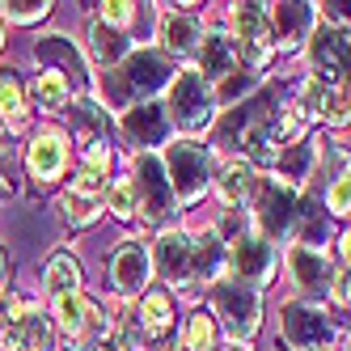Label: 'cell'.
<instances>
[{
	"instance_id": "cell-1",
	"label": "cell",
	"mask_w": 351,
	"mask_h": 351,
	"mask_svg": "<svg viewBox=\"0 0 351 351\" xmlns=\"http://www.w3.org/2000/svg\"><path fill=\"white\" fill-rule=\"evenodd\" d=\"M165 77H169V60L161 51H128V60L110 68V77H102V85L114 106H128L136 97L157 93L165 85Z\"/></svg>"
},
{
	"instance_id": "cell-2",
	"label": "cell",
	"mask_w": 351,
	"mask_h": 351,
	"mask_svg": "<svg viewBox=\"0 0 351 351\" xmlns=\"http://www.w3.org/2000/svg\"><path fill=\"white\" fill-rule=\"evenodd\" d=\"M212 114H216L212 85L199 77V72H182V77L169 85L165 119H173L182 132H199V128H208V123H212Z\"/></svg>"
},
{
	"instance_id": "cell-3",
	"label": "cell",
	"mask_w": 351,
	"mask_h": 351,
	"mask_svg": "<svg viewBox=\"0 0 351 351\" xmlns=\"http://www.w3.org/2000/svg\"><path fill=\"white\" fill-rule=\"evenodd\" d=\"M161 169H165V182H169L173 199H199L208 191V178H212V153L204 144H169Z\"/></svg>"
},
{
	"instance_id": "cell-4",
	"label": "cell",
	"mask_w": 351,
	"mask_h": 351,
	"mask_svg": "<svg viewBox=\"0 0 351 351\" xmlns=\"http://www.w3.org/2000/svg\"><path fill=\"white\" fill-rule=\"evenodd\" d=\"M212 309L220 313L224 330H229L233 339H250L258 330V288H250L241 280H224L212 288Z\"/></svg>"
},
{
	"instance_id": "cell-5",
	"label": "cell",
	"mask_w": 351,
	"mask_h": 351,
	"mask_svg": "<svg viewBox=\"0 0 351 351\" xmlns=\"http://www.w3.org/2000/svg\"><path fill=\"white\" fill-rule=\"evenodd\" d=\"M254 224H258V233L263 241H284L292 233V224H296V191L292 182H263L258 191V208H254Z\"/></svg>"
},
{
	"instance_id": "cell-6",
	"label": "cell",
	"mask_w": 351,
	"mask_h": 351,
	"mask_svg": "<svg viewBox=\"0 0 351 351\" xmlns=\"http://www.w3.org/2000/svg\"><path fill=\"white\" fill-rule=\"evenodd\" d=\"M132 195H136V212H144V220H165L173 212V191L165 182V169L153 153H140L136 157V182H132Z\"/></svg>"
},
{
	"instance_id": "cell-7",
	"label": "cell",
	"mask_w": 351,
	"mask_h": 351,
	"mask_svg": "<svg viewBox=\"0 0 351 351\" xmlns=\"http://www.w3.org/2000/svg\"><path fill=\"white\" fill-rule=\"evenodd\" d=\"M0 343L5 351H51V326L30 305H13L0 313Z\"/></svg>"
},
{
	"instance_id": "cell-8",
	"label": "cell",
	"mask_w": 351,
	"mask_h": 351,
	"mask_svg": "<svg viewBox=\"0 0 351 351\" xmlns=\"http://www.w3.org/2000/svg\"><path fill=\"white\" fill-rule=\"evenodd\" d=\"M284 339L292 343V351H322L335 339V326L322 309L292 300V305H284Z\"/></svg>"
},
{
	"instance_id": "cell-9",
	"label": "cell",
	"mask_w": 351,
	"mask_h": 351,
	"mask_svg": "<svg viewBox=\"0 0 351 351\" xmlns=\"http://www.w3.org/2000/svg\"><path fill=\"white\" fill-rule=\"evenodd\" d=\"M309 68L317 85L347 89V34L343 30H317L309 43Z\"/></svg>"
},
{
	"instance_id": "cell-10",
	"label": "cell",
	"mask_w": 351,
	"mask_h": 351,
	"mask_svg": "<svg viewBox=\"0 0 351 351\" xmlns=\"http://www.w3.org/2000/svg\"><path fill=\"white\" fill-rule=\"evenodd\" d=\"M229 267H233V275L241 284L254 288L275 271V250L263 237H254V233H237L233 245H229Z\"/></svg>"
},
{
	"instance_id": "cell-11",
	"label": "cell",
	"mask_w": 351,
	"mask_h": 351,
	"mask_svg": "<svg viewBox=\"0 0 351 351\" xmlns=\"http://www.w3.org/2000/svg\"><path fill=\"white\" fill-rule=\"evenodd\" d=\"M157 271L173 288H186L195 280V241L186 233H161L157 241Z\"/></svg>"
},
{
	"instance_id": "cell-12",
	"label": "cell",
	"mask_w": 351,
	"mask_h": 351,
	"mask_svg": "<svg viewBox=\"0 0 351 351\" xmlns=\"http://www.w3.org/2000/svg\"><path fill=\"white\" fill-rule=\"evenodd\" d=\"M56 326L68 335V343H85V339H106L102 330V313H97L89 300L77 292V296H64L56 300Z\"/></svg>"
},
{
	"instance_id": "cell-13",
	"label": "cell",
	"mask_w": 351,
	"mask_h": 351,
	"mask_svg": "<svg viewBox=\"0 0 351 351\" xmlns=\"http://www.w3.org/2000/svg\"><path fill=\"white\" fill-rule=\"evenodd\" d=\"M165 132H169V119H165V106H157V102H136L128 114H123V136H128L140 153L161 144Z\"/></svg>"
},
{
	"instance_id": "cell-14",
	"label": "cell",
	"mask_w": 351,
	"mask_h": 351,
	"mask_svg": "<svg viewBox=\"0 0 351 351\" xmlns=\"http://www.w3.org/2000/svg\"><path fill=\"white\" fill-rule=\"evenodd\" d=\"M110 284L123 292V296H132L148 284V250L140 241H123L114 250V258H110Z\"/></svg>"
},
{
	"instance_id": "cell-15",
	"label": "cell",
	"mask_w": 351,
	"mask_h": 351,
	"mask_svg": "<svg viewBox=\"0 0 351 351\" xmlns=\"http://www.w3.org/2000/svg\"><path fill=\"white\" fill-rule=\"evenodd\" d=\"M309 5H267V38H275V47H296L300 38H309Z\"/></svg>"
},
{
	"instance_id": "cell-16",
	"label": "cell",
	"mask_w": 351,
	"mask_h": 351,
	"mask_svg": "<svg viewBox=\"0 0 351 351\" xmlns=\"http://www.w3.org/2000/svg\"><path fill=\"white\" fill-rule=\"evenodd\" d=\"M26 165H30V173H34L38 182L60 178L64 165H68V144H64L60 136H38V140L30 144V153H26Z\"/></svg>"
},
{
	"instance_id": "cell-17",
	"label": "cell",
	"mask_w": 351,
	"mask_h": 351,
	"mask_svg": "<svg viewBox=\"0 0 351 351\" xmlns=\"http://www.w3.org/2000/svg\"><path fill=\"white\" fill-rule=\"evenodd\" d=\"M106 173H110V148H85V161L72 178V195L77 199H93V195H106Z\"/></svg>"
},
{
	"instance_id": "cell-18",
	"label": "cell",
	"mask_w": 351,
	"mask_h": 351,
	"mask_svg": "<svg viewBox=\"0 0 351 351\" xmlns=\"http://www.w3.org/2000/svg\"><path fill=\"white\" fill-rule=\"evenodd\" d=\"M288 267H292L296 288H300V292H309V296H317V292L326 288V280H330L322 250H309V245H296L292 254H288Z\"/></svg>"
},
{
	"instance_id": "cell-19",
	"label": "cell",
	"mask_w": 351,
	"mask_h": 351,
	"mask_svg": "<svg viewBox=\"0 0 351 351\" xmlns=\"http://www.w3.org/2000/svg\"><path fill=\"white\" fill-rule=\"evenodd\" d=\"M161 43L173 56H191L195 47L204 43V26H199V17H191V13H165L161 17Z\"/></svg>"
},
{
	"instance_id": "cell-20",
	"label": "cell",
	"mask_w": 351,
	"mask_h": 351,
	"mask_svg": "<svg viewBox=\"0 0 351 351\" xmlns=\"http://www.w3.org/2000/svg\"><path fill=\"white\" fill-rule=\"evenodd\" d=\"M237 64V43H229L224 34H208L204 47H199V77H208V81H224L233 72Z\"/></svg>"
},
{
	"instance_id": "cell-21",
	"label": "cell",
	"mask_w": 351,
	"mask_h": 351,
	"mask_svg": "<svg viewBox=\"0 0 351 351\" xmlns=\"http://www.w3.org/2000/svg\"><path fill=\"white\" fill-rule=\"evenodd\" d=\"M89 56L93 64H102V68H114L128 60V38H123V30L106 26V21H93V30H89Z\"/></svg>"
},
{
	"instance_id": "cell-22",
	"label": "cell",
	"mask_w": 351,
	"mask_h": 351,
	"mask_svg": "<svg viewBox=\"0 0 351 351\" xmlns=\"http://www.w3.org/2000/svg\"><path fill=\"white\" fill-rule=\"evenodd\" d=\"M216 191H220V199L229 208H237V204H245L250 195L258 191V178H254V165L250 161H233L229 169L220 173V182H216Z\"/></svg>"
},
{
	"instance_id": "cell-23",
	"label": "cell",
	"mask_w": 351,
	"mask_h": 351,
	"mask_svg": "<svg viewBox=\"0 0 351 351\" xmlns=\"http://www.w3.org/2000/svg\"><path fill=\"white\" fill-rule=\"evenodd\" d=\"M47 292H51L56 300H64V296H77L81 292V263L72 258V254H56L51 263H47Z\"/></svg>"
},
{
	"instance_id": "cell-24",
	"label": "cell",
	"mask_w": 351,
	"mask_h": 351,
	"mask_svg": "<svg viewBox=\"0 0 351 351\" xmlns=\"http://www.w3.org/2000/svg\"><path fill=\"white\" fill-rule=\"evenodd\" d=\"M72 128L85 140V148H102L106 144V110L97 102H77L72 106Z\"/></svg>"
},
{
	"instance_id": "cell-25",
	"label": "cell",
	"mask_w": 351,
	"mask_h": 351,
	"mask_svg": "<svg viewBox=\"0 0 351 351\" xmlns=\"http://www.w3.org/2000/svg\"><path fill=\"white\" fill-rule=\"evenodd\" d=\"M233 30L241 34V47L267 43V5H233Z\"/></svg>"
},
{
	"instance_id": "cell-26",
	"label": "cell",
	"mask_w": 351,
	"mask_h": 351,
	"mask_svg": "<svg viewBox=\"0 0 351 351\" xmlns=\"http://www.w3.org/2000/svg\"><path fill=\"white\" fill-rule=\"evenodd\" d=\"M305 106L326 114L330 123H347V89H326V85H309L305 89Z\"/></svg>"
},
{
	"instance_id": "cell-27",
	"label": "cell",
	"mask_w": 351,
	"mask_h": 351,
	"mask_svg": "<svg viewBox=\"0 0 351 351\" xmlns=\"http://www.w3.org/2000/svg\"><path fill=\"white\" fill-rule=\"evenodd\" d=\"M140 326H144L148 335H165L169 326H173V305H169L165 292H148V296H144V305H140Z\"/></svg>"
},
{
	"instance_id": "cell-28",
	"label": "cell",
	"mask_w": 351,
	"mask_h": 351,
	"mask_svg": "<svg viewBox=\"0 0 351 351\" xmlns=\"http://www.w3.org/2000/svg\"><path fill=\"white\" fill-rule=\"evenodd\" d=\"M72 97V85L60 77V72H43V77L34 81V102L38 110H64Z\"/></svg>"
},
{
	"instance_id": "cell-29",
	"label": "cell",
	"mask_w": 351,
	"mask_h": 351,
	"mask_svg": "<svg viewBox=\"0 0 351 351\" xmlns=\"http://www.w3.org/2000/svg\"><path fill=\"white\" fill-rule=\"evenodd\" d=\"M0 119H5L9 128H21V123H26L21 85H17V77H9V72H0Z\"/></svg>"
},
{
	"instance_id": "cell-30",
	"label": "cell",
	"mask_w": 351,
	"mask_h": 351,
	"mask_svg": "<svg viewBox=\"0 0 351 351\" xmlns=\"http://www.w3.org/2000/svg\"><path fill=\"white\" fill-rule=\"evenodd\" d=\"M34 56L38 60H56L64 72H60V77L68 81V77H81V64H77V51H72V47L64 43V38H43L38 47H34Z\"/></svg>"
},
{
	"instance_id": "cell-31",
	"label": "cell",
	"mask_w": 351,
	"mask_h": 351,
	"mask_svg": "<svg viewBox=\"0 0 351 351\" xmlns=\"http://www.w3.org/2000/svg\"><path fill=\"white\" fill-rule=\"evenodd\" d=\"M186 351H216V326L208 313H195L186 322Z\"/></svg>"
},
{
	"instance_id": "cell-32",
	"label": "cell",
	"mask_w": 351,
	"mask_h": 351,
	"mask_svg": "<svg viewBox=\"0 0 351 351\" xmlns=\"http://www.w3.org/2000/svg\"><path fill=\"white\" fill-rule=\"evenodd\" d=\"M220 271V237L208 233L195 241V275H216Z\"/></svg>"
},
{
	"instance_id": "cell-33",
	"label": "cell",
	"mask_w": 351,
	"mask_h": 351,
	"mask_svg": "<svg viewBox=\"0 0 351 351\" xmlns=\"http://www.w3.org/2000/svg\"><path fill=\"white\" fill-rule=\"evenodd\" d=\"M275 165H280V173H284V178H300V173H305V165H309V140L292 144L284 157H275Z\"/></svg>"
},
{
	"instance_id": "cell-34",
	"label": "cell",
	"mask_w": 351,
	"mask_h": 351,
	"mask_svg": "<svg viewBox=\"0 0 351 351\" xmlns=\"http://www.w3.org/2000/svg\"><path fill=\"white\" fill-rule=\"evenodd\" d=\"M0 9H5L0 17H9V21H43L47 13H51V5H43V0L38 5L34 0H9V5H0Z\"/></svg>"
},
{
	"instance_id": "cell-35",
	"label": "cell",
	"mask_w": 351,
	"mask_h": 351,
	"mask_svg": "<svg viewBox=\"0 0 351 351\" xmlns=\"http://www.w3.org/2000/svg\"><path fill=\"white\" fill-rule=\"evenodd\" d=\"M110 212H114L119 220L136 216V195H132V182H119V186H110Z\"/></svg>"
},
{
	"instance_id": "cell-36",
	"label": "cell",
	"mask_w": 351,
	"mask_h": 351,
	"mask_svg": "<svg viewBox=\"0 0 351 351\" xmlns=\"http://www.w3.org/2000/svg\"><path fill=\"white\" fill-rule=\"evenodd\" d=\"M136 17V5H128V0H114V5H102V21L106 26H128V21Z\"/></svg>"
},
{
	"instance_id": "cell-37",
	"label": "cell",
	"mask_w": 351,
	"mask_h": 351,
	"mask_svg": "<svg viewBox=\"0 0 351 351\" xmlns=\"http://www.w3.org/2000/svg\"><path fill=\"white\" fill-rule=\"evenodd\" d=\"M347 199H351L347 173H339V178H330V212H335V216H347Z\"/></svg>"
},
{
	"instance_id": "cell-38",
	"label": "cell",
	"mask_w": 351,
	"mask_h": 351,
	"mask_svg": "<svg viewBox=\"0 0 351 351\" xmlns=\"http://www.w3.org/2000/svg\"><path fill=\"white\" fill-rule=\"evenodd\" d=\"M60 208H64V216H68V220H77V224H85V220L93 216V208H85V204H81L77 195H68V199H64Z\"/></svg>"
},
{
	"instance_id": "cell-39",
	"label": "cell",
	"mask_w": 351,
	"mask_h": 351,
	"mask_svg": "<svg viewBox=\"0 0 351 351\" xmlns=\"http://www.w3.org/2000/svg\"><path fill=\"white\" fill-rule=\"evenodd\" d=\"M330 280H335V284H330V296L339 300V305H347V267H343V271H335Z\"/></svg>"
},
{
	"instance_id": "cell-40",
	"label": "cell",
	"mask_w": 351,
	"mask_h": 351,
	"mask_svg": "<svg viewBox=\"0 0 351 351\" xmlns=\"http://www.w3.org/2000/svg\"><path fill=\"white\" fill-rule=\"evenodd\" d=\"M5 275H9V263H5V245H0V284H5Z\"/></svg>"
},
{
	"instance_id": "cell-41",
	"label": "cell",
	"mask_w": 351,
	"mask_h": 351,
	"mask_svg": "<svg viewBox=\"0 0 351 351\" xmlns=\"http://www.w3.org/2000/svg\"><path fill=\"white\" fill-rule=\"evenodd\" d=\"M0 165H9V148H5V136H0Z\"/></svg>"
},
{
	"instance_id": "cell-42",
	"label": "cell",
	"mask_w": 351,
	"mask_h": 351,
	"mask_svg": "<svg viewBox=\"0 0 351 351\" xmlns=\"http://www.w3.org/2000/svg\"><path fill=\"white\" fill-rule=\"evenodd\" d=\"M0 47H5V17H0Z\"/></svg>"
},
{
	"instance_id": "cell-43",
	"label": "cell",
	"mask_w": 351,
	"mask_h": 351,
	"mask_svg": "<svg viewBox=\"0 0 351 351\" xmlns=\"http://www.w3.org/2000/svg\"><path fill=\"white\" fill-rule=\"evenodd\" d=\"M229 351H245V347H229Z\"/></svg>"
}]
</instances>
